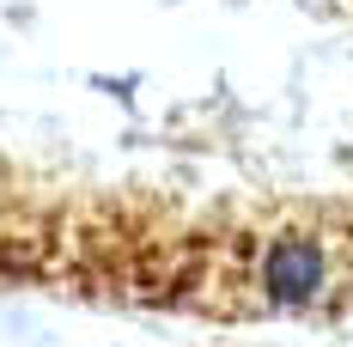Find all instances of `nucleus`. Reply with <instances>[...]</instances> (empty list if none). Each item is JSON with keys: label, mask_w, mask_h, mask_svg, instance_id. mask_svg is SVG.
Listing matches in <instances>:
<instances>
[{"label": "nucleus", "mask_w": 353, "mask_h": 347, "mask_svg": "<svg viewBox=\"0 0 353 347\" xmlns=\"http://www.w3.org/2000/svg\"><path fill=\"white\" fill-rule=\"evenodd\" d=\"M323 280H329V268H323V250L311 238H281L262 256V286L274 305H311L323 293Z\"/></svg>", "instance_id": "obj_1"}]
</instances>
